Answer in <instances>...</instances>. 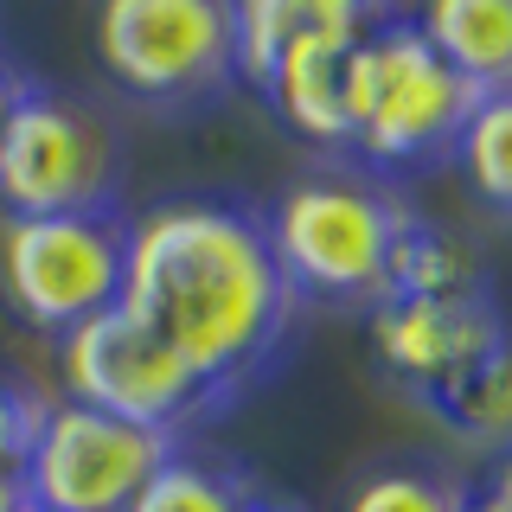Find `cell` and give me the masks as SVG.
I'll use <instances>...</instances> for the list:
<instances>
[{"instance_id":"6da1fadb","label":"cell","mask_w":512,"mask_h":512,"mask_svg":"<svg viewBox=\"0 0 512 512\" xmlns=\"http://www.w3.org/2000/svg\"><path fill=\"white\" fill-rule=\"evenodd\" d=\"M116 308L205 384L218 416L276 372L308 314L269 250L263 205L237 192H173L128 218Z\"/></svg>"},{"instance_id":"7a4b0ae2","label":"cell","mask_w":512,"mask_h":512,"mask_svg":"<svg viewBox=\"0 0 512 512\" xmlns=\"http://www.w3.org/2000/svg\"><path fill=\"white\" fill-rule=\"evenodd\" d=\"M263 224L301 308L314 301L378 314L391 301V256L416 224V205L359 160H320L263 205Z\"/></svg>"},{"instance_id":"3957f363","label":"cell","mask_w":512,"mask_h":512,"mask_svg":"<svg viewBox=\"0 0 512 512\" xmlns=\"http://www.w3.org/2000/svg\"><path fill=\"white\" fill-rule=\"evenodd\" d=\"M480 109V90L461 84L410 13H378L346 58V122L352 154L372 173H416L455 160L461 128Z\"/></svg>"},{"instance_id":"277c9868","label":"cell","mask_w":512,"mask_h":512,"mask_svg":"<svg viewBox=\"0 0 512 512\" xmlns=\"http://www.w3.org/2000/svg\"><path fill=\"white\" fill-rule=\"evenodd\" d=\"M122 128L96 96L26 77L20 103L0 128V205L7 218L122 212Z\"/></svg>"},{"instance_id":"5b68a950","label":"cell","mask_w":512,"mask_h":512,"mask_svg":"<svg viewBox=\"0 0 512 512\" xmlns=\"http://www.w3.org/2000/svg\"><path fill=\"white\" fill-rule=\"evenodd\" d=\"M109 84L154 116H199L237 90L231 0H109L96 13Z\"/></svg>"},{"instance_id":"8992f818","label":"cell","mask_w":512,"mask_h":512,"mask_svg":"<svg viewBox=\"0 0 512 512\" xmlns=\"http://www.w3.org/2000/svg\"><path fill=\"white\" fill-rule=\"evenodd\" d=\"M128 212H64L0 224V301L32 333H77L122 301Z\"/></svg>"},{"instance_id":"52a82bcc","label":"cell","mask_w":512,"mask_h":512,"mask_svg":"<svg viewBox=\"0 0 512 512\" xmlns=\"http://www.w3.org/2000/svg\"><path fill=\"white\" fill-rule=\"evenodd\" d=\"M58 372H64V397L71 404H90L103 416H122V423L173 436V442H186L199 423L218 416L205 384L122 308H109V314L84 320L77 333H64Z\"/></svg>"},{"instance_id":"ba28073f","label":"cell","mask_w":512,"mask_h":512,"mask_svg":"<svg viewBox=\"0 0 512 512\" xmlns=\"http://www.w3.org/2000/svg\"><path fill=\"white\" fill-rule=\"evenodd\" d=\"M173 448H180L173 436H154V429H135L122 416H103L64 397L45 410L20 487L45 512H128Z\"/></svg>"},{"instance_id":"9c48e42d","label":"cell","mask_w":512,"mask_h":512,"mask_svg":"<svg viewBox=\"0 0 512 512\" xmlns=\"http://www.w3.org/2000/svg\"><path fill=\"white\" fill-rule=\"evenodd\" d=\"M512 340L493 295L461 301H384L372 314V352L416 404H436L455 384H468L480 365Z\"/></svg>"},{"instance_id":"30bf717a","label":"cell","mask_w":512,"mask_h":512,"mask_svg":"<svg viewBox=\"0 0 512 512\" xmlns=\"http://www.w3.org/2000/svg\"><path fill=\"white\" fill-rule=\"evenodd\" d=\"M384 7H359V0H301L295 39L282 45L276 71H269L263 96L276 103V116L314 148H352L346 122V58L352 45L372 32Z\"/></svg>"},{"instance_id":"8fae6325","label":"cell","mask_w":512,"mask_h":512,"mask_svg":"<svg viewBox=\"0 0 512 512\" xmlns=\"http://www.w3.org/2000/svg\"><path fill=\"white\" fill-rule=\"evenodd\" d=\"M416 26L461 84L480 96L512 90V0H436Z\"/></svg>"},{"instance_id":"7c38bea8","label":"cell","mask_w":512,"mask_h":512,"mask_svg":"<svg viewBox=\"0 0 512 512\" xmlns=\"http://www.w3.org/2000/svg\"><path fill=\"white\" fill-rule=\"evenodd\" d=\"M461 295H493L487 256L461 231L429 224L416 212V224L397 237V256H391V301H461Z\"/></svg>"},{"instance_id":"4fadbf2b","label":"cell","mask_w":512,"mask_h":512,"mask_svg":"<svg viewBox=\"0 0 512 512\" xmlns=\"http://www.w3.org/2000/svg\"><path fill=\"white\" fill-rule=\"evenodd\" d=\"M263 493L256 480L224 455H205V448H173L167 461L154 468V480L135 493L128 512H250Z\"/></svg>"},{"instance_id":"5bb4252c","label":"cell","mask_w":512,"mask_h":512,"mask_svg":"<svg viewBox=\"0 0 512 512\" xmlns=\"http://www.w3.org/2000/svg\"><path fill=\"white\" fill-rule=\"evenodd\" d=\"M429 416H436L468 455H487V461L512 455V340L493 352L468 384H455L448 397H436Z\"/></svg>"},{"instance_id":"9a60e30c","label":"cell","mask_w":512,"mask_h":512,"mask_svg":"<svg viewBox=\"0 0 512 512\" xmlns=\"http://www.w3.org/2000/svg\"><path fill=\"white\" fill-rule=\"evenodd\" d=\"M474 487L436 461H384L346 493V512H468Z\"/></svg>"},{"instance_id":"2e32d148","label":"cell","mask_w":512,"mask_h":512,"mask_svg":"<svg viewBox=\"0 0 512 512\" xmlns=\"http://www.w3.org/2000/svg\"><path fill=\"white\" fill-rule=\"evenodd\" d=\"M455 160H461V173H468L474 199L512 224V90L480 96V109L468 116V128H461Z\"/></svg>"},{"instance_id":"e0dca14e","label":"cell","mask_w":512,"mask_h":512,"mask_svg":"<svg viewBox=\"0 0 512 512\" xmlns=\"http://www.w3.org/2000/svg\"><path fill=\"white\" fill-rule=\"evenodd\" d=\"M45 410H52V397L39 384L0 372V474H26V455L45 429Z\"/></svg>"},{"instance_id":"ac0fdd59","label":"cell","mask_w":512,"mask_h":512,"mask_svg":"<svg viewBox=\"0 0 512 512\" xmlns=\"http://www.w3.org/2000/svg\"><path fill=\"white\" fill-rule=\"evenodd\" d=\"M20 90H26V71H20V64H7V52H0V128H7L13 103H20Z\"/></svg>"},{"instance_id":"d6986e66","label":"cell","mask_w":512,"mask_h":512,"mask_svg":"<svg viewBox=\"0 0 512 512\" xmlns=\"http://www.w3.org/2000/svg\"><path fill=\"white\" fill-rule=\"evenodd\" d=\"M26 500V487H20V474H0V512H13Z\"/></svg>"},{"instance_id":"ffe728a7","label":"cell","mask_w":512,"mask_h":512,"mask_svg":"<svg viewBox=\"0 0 512 512\" xmlns=\"http://www.w3.org/2000/svg\"><path fill=\"white\" fill-rule=\"evenodd\" d=\"M468 512H512V506H506V500H493V493H474Z\"/></svg>"},{"instance_id":"44dd1931","label":"cell","mask_w":512,"mask_h":512,"mask_svg":"<svg viewBox=\"0 0 512 512\" xmlns=\"http://www.w3.org/2000/svg\"><path fill=\"white\" fill-rule=\"evenodd\" d=\"M250 512H301V506H282V500H256Z\"/></svg>"},{"instance_id":"7402d4cb","label":"cell","mask_w":512,"mask_h":512,"mask_svg":"<svg viewBox=\"0 0 512 512\" xmlns=\"http://www.w3.org/2000/svg\"><path fill=\"white\" fill-rule=\"evenodd\" d=\"M13 512H45V506H39V500H20V506H13Z\"/></svg>"}]
</instances>
